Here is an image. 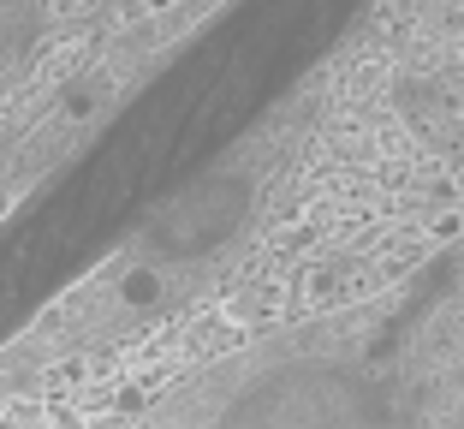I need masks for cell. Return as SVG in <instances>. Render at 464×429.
Returning a JSON list of instances; mask_svg holds the SVG:
<instances>
[{
    "instance_id": "6da1fadb",
    "label": "cell",
    "mask_w": 464,
    "mask_h": 429,
    "mask_svg": "<svg viewBox=\"0 0 464 429\" xmlns=\"http://www.w3.org/2000/svg\"><path fill=\"white\" fill-rule=\"evenodd\" d=\"M399 400L411 429H464V275L440 292L423 334L411 340Z\"/></svg>"
}]
</instances>
